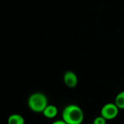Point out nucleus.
Here are the masks:
<instances>
[{
    "instance_id": "nucleus-5",
    "label": "nucleus",
    "mask_w": 124,
    "mask_h": 124,
    "mask_svg": "<svg viewBox=\"0 0 124 124\" xmlns=\"http://www.w3.org/2000/svg\"><path fill=\"white\" fill-rule=\"evenodd\" d=\"M43 115L47 118H54L58 115V108L53 104H47L42 112Z\"/></svg>"
},
{
    "instance_id": "nucleus-8",
    "label": "nucleus",
    "mask_w": 124,
    "mask_h": 124,
    "mask_svg": "<svg viewBox=\"0 0 124 124\" xmlns=\"http://www.w3.org/2000/svg\"><path fill=\"white\" fill-rule=\"evenodd\" d=\"M93 124H107V120L103 116L100 115L93 120Z\"/></svg>"
},
{
    "instance_id": "nucleus-3",
    "label": "nucleus",
    "mask_w": 124,
    "mask_h": 124,
    "mask_svg": "<svg viewBox=\"0 0 124 124\" xmlns=\"http://www.w3.org/2000/svg\"><path fill=\"white\" fill-rule=\"evenodd\" d=\"M119 108L115 103H107L104 104L101 109V115L107 120L115 118L119 113Z\"/></svg>"
},
{
    "instance_id": "nucleus-1",
    "label": "nucleus",
    "mask_w": 124,
    "mask_h": 124,
    "mask_svg": "<svg viewBox=\"0 0 124 124\" xmlns=\"http://www.w3.org/2000/svg\"><path fill=\"white\" fill-rule=\"evenodd\" d=\"M62 119L67 124H81L84 120L83 110L78 105L69 104L62 112Z\"/></svg>"
},
{
    "instance_id": "nucleus-9",
    "label": "nucleus",
    "mask_w": 124,
    "mask_h": 124,
    "mask_svg": "<svg viewBox=\"0 0 124 124\" xmlns=\"http://www.w3.org/2000/svg\"><path fill=\"white\" fill-rule=\"evenodd\" d=\"M51 124H67L63 119L62 120H55L54 122H53Z\"/></svg>"
},
{
    "instance_id": "nucleus-7",
    "label": "nucleus",
    "mask_w": 124,
    "mask_h": 124,
    "mask_svg": "<svg viewBox=\"0 0 124 124\" xmlns=\"http://www.w3.org/2000/svg\"><path fill=\"white\" fill-rule=\"evenodd\" d=\"M115 104L120 109H124V91L117 94L115 99Z\"/></svg>"
},
{
    "instance_id": "nucleus-2",
    "label": "nucleus",
    "mask_w": 124,
    "mask_h": 124,
    "mask_svg": "<svg viewBox=\"0 0 124 124\" xmlns=\"http://www.w3.org/2000/svg\"><path fill=\"white\" fill-rule=\"evenodd\" d=\"M48 101L47 96L40 92L32 93L28 99V106L29 109L34 112H42L47 106Z\"/></svg>"
},
{
    "instance_id": "nucleus-4",
    "label": "nucleus",
    "mask_w": 124,
    "mask_h": 124,
    "mask_svg": "<svg viewBox=\"0 0 124 124\" xmlns=\"http://www.w3.org/2000/svg\"><path fill=\"white\" fill-rule=\"evenodd\" d=\"M64 83L70 88H75L78 84V78L72 71H67L64 75Z\"/></svg>"
},
{
    "instance_id": "nucleus-6",
    "label": "nucleus",
    "mask_w": 124,
    "mask_h": 124,
    "mask_svg": "<svg viewBox=\"0 0 124 124\" xmlns=\"http://www.w3.org/2000/svg\"><path fill=\"white\" fill-rule=\"evenodd\" d=\"M8 124H25V119L19 114H13L8 117Z\"/></svg>"
}]
</instances>
